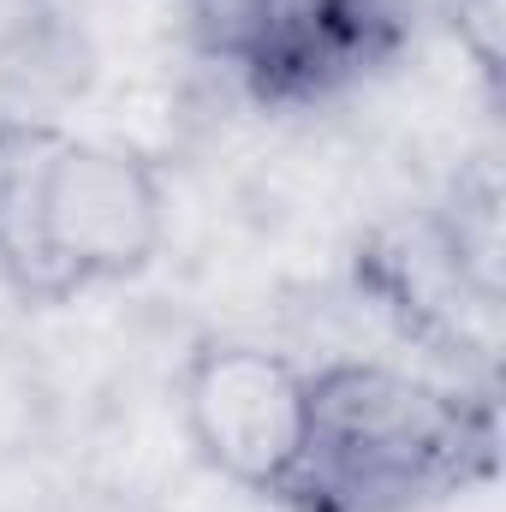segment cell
<instances>
[{
	"instance_id": "1",
	"label": "cell",
	"mask_w": 506,
	"mask_h": 512,
	"mask_svg": "<svg viewBox=\"0 0 506 512\" xmlns=\"http://www.w3.org/2000/svg\"><path fill=\"white\" fill-rule=\"evenodd\" d=\"M501 405L489 387L441 382L387 358L304 370V417L274 512H423L489 483Z\"/></svg>"
},
{
	"instance_id": "2",
	"label": "cell",
	"mask_w": 506,
	"mask_h": 512,
	"mask_svg": "<svg viewBox=\"0 0 506 512\" xmlns=\"http://www.w3.org/2000/svg\"><path fill=\"white\" fill-rule=\"evenodd\" d=\"M173 233L167 179L126 143L60 120H0V286L18 304H78L155 268Z\"/></svg>"
},
{
	"instance_id": "3",
	"label": "cell",
	"mask_w": 506,
	"mask_h": 512,
	"mask_svg": "<svg viewBox=\"0 0 506 512\" xmlns=\"http://www.w3.org/2000/svg\"><path fill=\"white\" fill-rule=\"evenodd\" d=\"M191 54L262 114H316L387 78L411 36V0H179Z\"/></svg>"
},
{
	"instance_id": "4",
	"label": "cell",
	"mask_w": 506,
	"mask_h": 512,
	"mask_svg": "<svg viewBox=\"0 0 506 512\" xmlns=\"http://www.w3.org/2000/svg\"><path fill=\"white\" fill-rule=\"evenodd\" d=\"M304 370L298 358L262 346L209 334L185 352L173 405L191 453L233 489L256 501H274L286 459L298 447V417H304Z\"/></svg>"
}]
</instances>
